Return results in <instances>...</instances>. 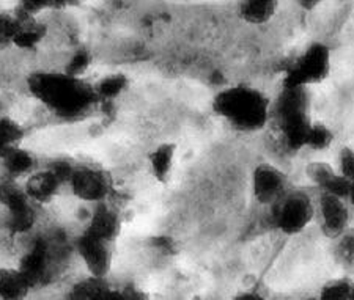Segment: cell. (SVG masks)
I'll list each match as a JSON object with an SVG mask.
<instances>
[{"label":"cell","instance_id":"obj_4","mask_svg":"<svg viewBox=\"0 0 354 300\" xmlns=\"http://www.w3.org/2000/svg\"><path fill=\"white\" fill-rule=\"evenodd\" d=\"M274 226L285 236H298L317 216V205L309 192L290 189L272 206Z\"/></svg>","mask_w":354,"mask_h":300},{"label":"cell","instance_id":"obj_35","mask_svg":"<svg viewBox=\"0 0 354 300\" xmlns=\"http://www.w3.org/2000/svg\"><path fill=\"white\" fill-rule=\"evenodd\" d=\"M302 300H318V297L317 296H312V297H306V299H302Z\"/></svg>","mask_w":354,"mask_h":300},{"label":"cell","instance_id":"obj_27","mask_svg":"<svg viewBox=\"0 0 354 300\" xmlns=\"http://www.w3.org/2000/svg\"><path fill=\"white\" fill-rule=\"evenodd\" d=\"M21 27V19L16 14L0 11V46H11Z\"/></svg>","mask_w":354,"mask_h":300},{"label":"cell","instance_id":"obj_23","mask_svg":"<svg viewBox=\"0 0 354 300\" xmlns=\"http://www.w3.org/2000/svg\"><path fill=\"white\" fill-rule=\"evenodd\" d=\"M106 285V280L88 275L87 279L77 281L71 288L70 300H98Z\"/></svg>","mask_w":354,"mask_h":300},{"label":"cell","instance_id":"obj_31","mask_svg":"<svg viewBox=\"0 0 354 300\" xmlns=\"http://www.w3.org/2000/svg\"><path fill=\"white\" fill-rule=\"evenodd\" d=\"M124 297H127V300H151V297L148 296V292L137 286L124 288Z\"/></svg>","mask_w":354,"mask_h":300},{"label":"cell","instance_id":"obj_15","mask_svg":"<svg viewBox=\"0 0 354 300\" xmlns=\"http://www.w3.org/2000/svg\"><path fill=\"white\" fill-rule=\"evenodd\" d=\"M276 0H244L238 3V16L249 26H265L277 13Z\"/></svg>","mask_w":354,"mask_h":300},{"label":"cell","instance_id":"obj_2","mask_svg":"<svg viewBox=\"0 0 354 300\" xmlns=\"http://www.w3.org/2000/svg\"><path fill=\"white\" fill-rule=\"evenodd\" d=\"M213 110L238 132L250 134L263 129L271 118V101L252 85H230L213 98Z\"/></svg>","mask_w":354,"mask_h":300},{"label":"cell","instance_id":"obj_9","mask_svg":"<svg viewBox=\"0 0 354 300\" xmlns=\"http://www.w3.org/2000/svg\"><path fill=\"white\" fill-rule=\"evenodd\" d=\"M319 228L324 237L334 241L350 228V205L344 198L319 194L317 203Z\"/></svg>","mask_w":354,"mask_h":300},{"label":"cell","instance_id":"obj_14","mask_svg":"<svg viewBox=\"0 0 354 300\" xmlns=\"http://www.w3.org/2000/svg\"><path fill=\"white\" fill-rule=\"evenodd\" d=\"M176 159V145L165 141L155 146L148 154V166H150V172L158 183H167L170 179V174L174 172Z\"/></svg>","mask_w":354,"mask_h":300},{"label":"cell","instance_id":"obj_20","mask_svg":"<svg viewBox=\"0 0 354 300\" xmlns=\"http://www.w3.org/2000/svg\"><path fill=\"white\" fill-rule=\"evenodd\" d=\"M46 37V27L37 19L21 21V27L11 46L21 50H35Z\"/></svg>","mask_w":354,"mask_h":300},{"label":"cell","instance_id":"obj_36","mask_svg":"<svg viewBox=\"0 0 354 300\" xmlns=\"http://www.w3.org/2000/svg\"><path fill=\"white\" fill-rule=\"evenodd\" d=\"M350 300H354V281H353V290H351V299Z\"/></svg>","mask_w":354,"mask_h":300},{"label":"cell","instance_id":"obj_12","mask_svg":"<svg viewBox=\"0 0 354 300\" xmlns=\"http://www.w3.org/2000/svg\"><path fill=\"white\" fill-rule=\"evenodd\" d=\"M32 281L19 268H0V300H26Z\"/></svg>","mask_w":354,"mask_h":300},{"label":"cell","instance_id":"obj_22","mask_svg":"<svg viewBox=\"0 0 354 300\" xmlns=\"http://www.w3.org/2000/svg\"><path fill=\"white\" fill-rule=\"evenodd\" d=\"M128 88V77L124 74H109L102 77L95 85V93L98 99L113 101Z\"/></svg>","mask_w":354,"mask_h":300},{"label":"cell","instance_id":"obj_26","mask_svg":"<svg viewBox=\"0 0 354 300\" xmlns=\"http://www.w3.org/2000/svg\"><path fill=\"white\" fill-rule=\"evenodd\" d=\"M333 140H334L333 131H330L328 126H324L323 123H312L310 131L307 134L306 148L323 151L326 150L328 146H330Z\"/></svg>","mask_w":354,"mask_h":300},{"label":"cell","instance_id":"obj_16","mask_svg":"<svg viewBox=\"0 0 354 300\" xmlns=\"http://www.w3.org/2000/svg\"><path fill=\"white\" fill-rule=\"evenodd\" d=\"M2 168L5 177L18 181L19 178H27L35 172V156L26 148H18L11 151L10 154L2 157Z\"/></svg>","mask_w":354,"mask_h":300},{"label":"cell","instance_id":"obj_19","mask_svg":"<svg viewBox=\"0 0 354 300\" xmlns=\"http://www.w3.org/2000/svg\"><path fill=\"white\" fill-rule=\"evenodd\" d=\"M19 269L27 275V279L32 281L33 286L41 283L46 272H48V254H46L44 248L38 246L28 250L24 254V258L21 259Z\"/></svg>","mask_w":354,"mask_h":300},{"label":"cell","instance_id":"obj_17","mask_svg":"<svg viewBox=\"0 0 354 300\" xmlns=\"http://www.w3.org/2000/svg\"><path fill=\"white\" fill-rule=\"evenodd\" d=\"M26 128L11 117H0V159L22 146Z\"/></svg>","mask_w":354,"mask_h":300},{"label":"cell","instance_id":"obj_18","mask_svg":"<svg viewBox=\"0 0 354 300\" xmlns=\"http://www.w3.org/2000/svg\"><path fill=\"white\" fill-rule=\"evenodd\" d=\"M0 205L5 208L7 214H11L32 206V203L27 198L24 188L18 186L15 179L3 177L0 178Z\"/></svg>","mask_w":354,"mask_h":300},{"label":"cell","instance_id":"obj_28","mask_svg":"<svg viewBox=\"0 0 354 300\" xmlns=\"http://www.w3.org/2000/svg\"><path fill=\"white\" fill-rule=\"evenodd\" d=\"M337 172L346 181L354 179V148L344 146L337 156Z\"/></svg>","mask_w":354,"mask_h":300},{"label":"cell","instance_id":"obj_10","mask_svg":"<svg viewBox=\"0 0 354 300\" xmlns=\"http://www.w3.org/2000/svg\"><path fill=\"white\" fill-rule=\"evenodd\" d=\"M306 177L310 183L319 189V194H329L346 200L350 181H346L337 168L323 161H313L307 163Z\"/></svg>","mask_w":354,"mask_h":300},{"label":"cell","instance_id":"obj_3","mask_svg":"<svg viewBox=\"0 0 354 300\" xmlns=\"http://www.w3.org/2000/svg\"><path fill=\"white\" fill-rule=\"evenodd\" d=\"M279 118H281L282 137L291 150H299L304 146L307 134L312 123L309 118V99L307 90L283 87L279 99Z\"/></svg>","mask_w":354,"mask_h":300},{"label":"cell","instance_id":"obj_29","mask_svg":"<svg viewBox=\"0 0 354 300\" xmlns=\"http://www.w3.org/2000/svg\"><path fill=\"white\" fill-rule=\"evenodd\" d=\"M88 65H90V55L85 52V50H81V52H76L73 55V59L70 60V63H68L65 72H68V74L71 76L81 77L82 72L88 68Z\"/></svg>","mask_w":354,"mask_h":300},{"label":"cell","instance_id":"obj_25","mask_svg":"<svg viewBox=\"0 0 354 300\" xmlns=\"http://www.w3.org/2000/svg\"><path fill=\"white\" fill-rule=\"evenodd\" d=\"M35 220V211H33L32 206H28L26 209H22V211L8 214L7 226L13 234H26L33 228Z\"/></svg>","mask_w":354,"mask_h":300},{"label":"cell","instance_id":"obj_11","mask_svg":"<svg viewBox=\"0 0 354 300\" xmlns=\"http://www.w3.org/2000/svg\"><path fill=\"white\" fill-rule=\"evenodd\" d=\"M62 184H65V181L55 170L43 168L35 170L30 177L26 178V183L22 188L26 190V195L30 203H38V205H46V203L53 201L60 192Z\"/></svg>","mask_w":354,"mask_h":300},{"label":"cell","instance_id":"obj_7","mask_svg":"<svg viewBox=\"0 0 354 300\" xmlns=\"http://www.w3.org/2000/svg\"><path fill=\"white\" fill-rule=\"evenodd\" d=\"M250 188L255 201L263 206H274L290 190L287 174L270 162H261L252 170Z\"/></svg>","mask_w":354,"mask_h":300},{"label":"cell","instance_id":"obj_30","mask_svg":"<svg viewBox=\"0 0 354 300\" xmlns=\"http://www.w3.org/2000/svg\"><path fill=\"white\" fill-rule=\"evenodd\" d=\"M98 300H127V297H124V290H118V288L106 285Z\"/></svg>","mask_w":354,"mask_h":300},{"label":"cell","instance_id":"obj_5","mask_svg":"<svg viewBox=\"0 0 354 300\" xmlns=\"http://www.w3.org/2000/svg\"><path fill=\"white\" fill-rule=\"evenodd\" d=\"M330 72V50L323 43H312L296 57L285 76L283 87L307 90L322 83Z\"/></svg>","mask_w":354,"mask_h":300},{"label":"cell","instance_id":"obj_34","mask_svg":"<svg viewBox=\"0 0 354 300\" xmlns=\"http://www.w3.org/2000/svg\"><path fill=\"white\" fill-rule=\"evenodd\" d=\"M299 5L307 11H312V8L318 7V2H299Z\"/></svg>","mask_w":354,"mask_h":300},{"label":"cell","instance_id":"obj_33","mask_svg":"<svg viewBox=\"0 0 354 300\" xmlns=\"http://www.w3.org/2000/svg\"><path fill=\"white\" fill-rule=\"evenodd\" d=\"M346 201H348V205L354 208V179L350 181V189H348Z\"/></svg>","mask_w":354,"mask_h":300},{"label":"cell","instance_id":"obj_24","mask_svg":"<svg viewBox=\"0 0 354 300\" xmlns=\"http://www.w3.org/2000/svg\"><path fill=\"white\" fill-rule=\"evenodd\" d=\"M353 281L346 277L328 280L318 292V300H350Z\"/></svg>","mask_w":354,"mask_h":300},{"label":"cell","instance_id":"obj_32","mask_svg":"<svg viewBox=\"0 0 354 300\" xmlns=\"http://www.w3.org/2000/svg\"><path fill=\"white\" fill-rule=\"evenodd\" d=\"M232 300H268V299L263 296V294L259 292V291L249 290V291L238 292L236 296L232 297Z\"/></svg>","mask_w":354,"mask_h":300},{"label":"cell","instance_id":"obj_21","mask_svg":"<svg viewBox=\"0 0 354 300\" xmlns=\"http://www.w3.org/2000/svg\"><path fill=\"white\" fill-rule=\"evenodd\" d=\"M334 261L345 270H354V226L333 241Z\"/></svg>","mask_w":354,"mask_h":300},{"label":"cell","instance_id":"obj_1","mask_svg":"<svg viewBox=\"0 0 354 300\" xmlns=\"http://www.w3.org/2000/svg\"><path fill=\"white\" fill-rule=\"evenodd\" d=\"M28 92L62 118H79L98 101L95 87L68 72L38 71L28 77Z\"/></svg>","mask_w":354,"mask_h":300},{"label":"cell","instance_id":"obj_8","mask_svg":"<svg viewBox=\"0 0 354 300\" xmlns=\"http://www.w3.org/2000/svg\"><path fill=\"white\" fill-rule=\"evenodd\" d=\"M76 250L79 258L87 268L88 274L96 279L106 280L111 272L113 259V242L102 239L100 236L91 234L84 230V233L77 237Z\"/></svg>","mask_w":354,"mask_h":300},{"label":"cell","instance_id":"obj_6","mask_svg":"<svg viewBox=\"0 0 354 300\" xmlns=\"http://www.w3.org/2000/svg\"><path fill=\"white\" fill-rule=\"evenodd\" d=\"M68 186L73 195L85 203H96L101 205L111 194L112 179L104 170L91 166L73 167Z\"/></svg>","mask_w":354,"mask_h":300},{"label":"cell","instance_id":"obj_13","mask_svg":"<svg viewBox=\"0 0 354 300\" xmlns=\"http://www.w3.org/2000/svg\"><path fill=\"white\" fill-rule=\"evenodd\" d=\"M120 225H122V222H120L118 214L112 208L101 203V205L95 208L85 230L90 231L91 234L102 237V239L115 242L120 233Z\"/></svg>","mask_w":354,"mask_h":300}]
</instances>
